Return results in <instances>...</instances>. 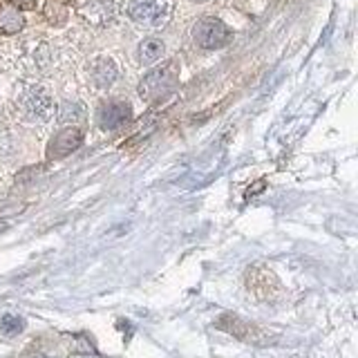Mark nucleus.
<instances>
[{"mask_svg":"<svg viewBox=\"0 0 358 358\" xmlns=\"http://www.w3.org/2000/svg\"><path fill=\"white\" fill-rule=\"evenodd\" d=\"M195 3H206V0H195Z\"/></svg>","mask_w":358,"mask_h":358,"instance_id":"ddd939ff","label":"nucleus"},{"mask_svg":"<svg viewBox=\"0 0 358 358\" xmlns=\"http://www.w3.org/2000/svg\"><path fill=\"white\" fill-rule=\"evenodd\" d=\"M128 16L137 25L159 27L171 16V5H168V0H130Z\"/></svg>","mask_w":358,"mask_h":358,"instance_id":"7ed1b4c3","label":"nucleus"},{"mask_svg":"<svg viewBox=\"0 0 358 358\" xmlns=\"http://www.w3.org/2000/svg\"><path fill=\"white\" fill-rule=\"evenodd\" d=\"M85 119V108L83 103H76V101H67V103H63L59 108V121L61 123H78Z\"/></svg>","mask_w":358,"mask_h":358,"instance_id":"9d476101","label":"nucleus"},{"mask_svg":"<svg viewBox=\"0 0 358 358\" xmlns=\"http://www.w3.org/2000/svg\"><path fill=\"white\" fill-rule=\"evenodd\" d=\"M132 117V110L126 101H108L96 112V123L101 130H117L123 123H128Z\"/></svg>","mask_w":358,"mask_h":358,"instance_id":"39448f33","label":"nucleus"},{"mask_svg":"<svg viewBox=\"0 0 358 358\" xmlns=\"http://www.w3.org/2000/svg\"><path fill=\"white\" fill-rule=\"evenodd\" d=\"M179 81V70H177V63H166L157 70L148 72L139 83V96L148 103H157V101L166 99L168 94L173 92L175 85Z\"/></svg>","mask_w":358,"mask_h":358,"instance_id":"f257e3e1","label":"nucleus"},{"mask_svg":"<svg viewBox=\"0 0 358 358\" xmlns=\"http://www.w3.org/2000/svg\"><path fill=\"white\" fill-rule=\"evenodd\" d=\"M18 108L22 112V117L27 121H50L54 115V99L50 96V92L45 87H27L25 92L18 99Z\"/></svg>","mask_w":358,"mask_h":358,"instance_id":"f03ea898","label":"nucleus"},{"mask_svg":"<svg viewBox=\"0 0 358 358\" xmlns=\"http://www.w3.org/2000/svg\"><path fill=\"white\" fill-rule=\"evenodd\" d=\"M36 0H11V5H16V7H31Z\"/></svg>","mask_w":358,"mask_h":358,"instance_id":"f8f14e48","label":"nucleus"},{"mask_svg":"<svg viewBox=\"0 0 358 358\" xmlns=\"http://www.w3.org/2000/svg\"><path fill=\"white\" fill-rule=\"evenodd\" d=\"M231 36V29L220 18L213 16L197 20V25L193 27V41L204 50H220L224 45H229Z\"/></svg>","mask_w":358,"mask_h":358,"instance_id":"20e7f679","label":"nucleus"},{"mask_svg":"<svg viewBox=\"0 0 358 358\" xmlns=\"http://www.w3.org/2000/svg\"><path fill=\"white\" fill-rule=\"evenodd\" d=\"M25 329V320L20 316H14V313H7V316L0 318V331L5 336H16Z\"/></svg>","mask_w":358,"mask_h":358,"instance_id":"9b49d317","label":"nucleus"},{"mask_svg":"<svg viewBox=\"0 0 358 358\" xmlns=\"http://www.w3.org/2000/svg\"><path fill=\"white\" fill-rule=\"evenodd\" d=\"M22 27H25L22 11L11 3L0 5V34H18Z\"/></svg>","mask_w":358,"mask_h":358,"instance_id":"6e6552de","label":"nucleus"},{"mask_svg":"<svg viewBox=\"0 0 358 358\" xmlns=\"http://www.w3.org/2000/svg\"><path fill=\"white\" fill-rule=\"evenodd\" d=\"M137 56H139V63H143V65H150L155 61H159L164 56V43L159 38H145L139 43Z\"/></svg>","mask_w":358,"mask_h":358,"instance_id":"1a4fd4ad","label":"nucleus"},{"mask_svg":"<svg viewBox=\"0 0 358 358\" xmlns=\"http://www.w3.org/2000/svg\"><path fill=\"white\" fill-rule=\"evenodd\" d=\"M87 74H90V81H92L96 87L106 90V87H110L112 83L117 81L119 67H117L115 61L108 59V56H99V59H94L92 63H90Z\"/></svg>","mask_w":358,"mask_h":358,"instance_id":"0eeeda50","label":"nucleus"},{"mask_svg":"<svg viewBox=\"0 0 358 358\" xmlns=\"http://www.w3.org/2000/svg\"><path fill=\"white\" fill-rule=\"evenodd\" d=\"M83 143V132L78 128H63L59 134H54V139L48 145L50 159H61V157L72 155L78 145Z\"/></svg>","mask_w":358,"mask_h":358,"instance_id":"423d86ee","label":"nucleus"}]
</instances>
